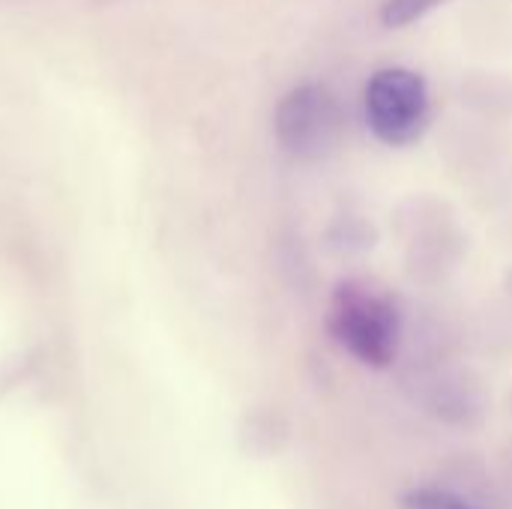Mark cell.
I'll use <instances>...</instances> for the list:
<instances>
[{"instance_id": "cell-2", "label": "cell", "mask_w": 512, "mask_h": 509, "mask_svg": "<svg viewBox=\"0 0 512 509\" xmlns=\"http://www.w3.org/2000/svg\"><path fill=\"white\" fill-rule=\"evenodd\" d=\"M366 120L390 147L417 141L429 120V87L423 75L402 66L378 69L366 84Z\"/></svg>"}, {"instance_id": "cell-1", "label": "cell", "mask_w": 512, "mask_h": 509, "mask_svg": "<svg viewBox=\"0 0 512 509\" xmlns=\"http://www.w3.org/2000/svg\"><path fill=\"white\" fill-rule=\"evenodd\" d=\"M330 333L360 363L384 369L399 348V312L387 294L366 282H342L330 303Z\"/></svg>"}, {"instance_id": "cell-5", "label": "cell", "mask_w": 512, "mask_h": 509, "mask_svg": "<svg viewBox=\"0 0 512 509\" xmlns=\"http://www.w3.org/2000/svg\"><path fill=\"white\" fill-rule=\"evenodd\" d=\"M408 509H477L471 507L468 501L450 495V492H441V489H417L408 495Z\"/></svg>"}, {"instance_id": "cell-4", "label": "cell", "mask_w": 512, "mask_h": 509, "mask_svg": "<svg viewBox=\"0 0 512 509\" xmlns=\"http://www.w3.org/2000/svg\"><path fill=\"white\" fill-rule=\"evenodd\" d=\"M444 0H387L381 9V21L387 27H405L411 21H417L420 15H426L429 9H435Z\"/></svg>"}, {"instance_id": "cell-3", "label": "cell", "mask_w": 512, "mask_h": 509, "mask_svg": "<svg viewBox=\"0 0 512 509\" xmlns=\"http://www.w3.org/2000/svg\"><path fill=\"white\" fill-rule=\"evenodd\" d=\"M342 108L324 84H300L276 108V138L297 159H324L342 141Z\"/></svg>"}]
</instances>
